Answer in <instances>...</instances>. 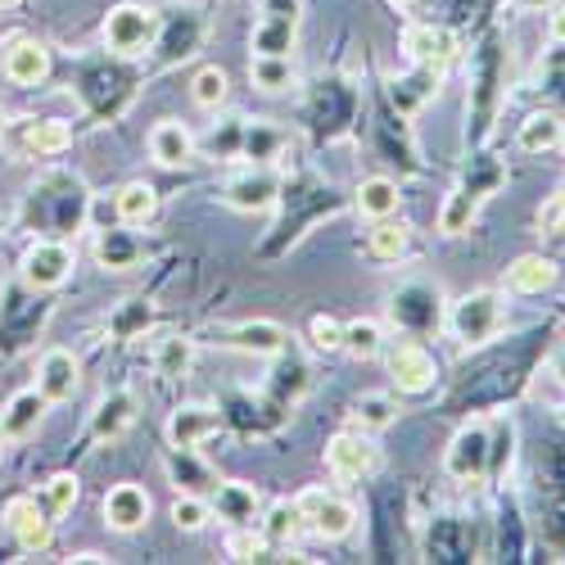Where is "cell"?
I'll return each instance as SVG.
<instances>
[{
    "mask_svg": "<svg viewBox=\"0 0 565 565\" xmlns=\"http://www.w3.org/2000/svg\"><path fill=\"white\" fill-rule=\"evenodd\" d=\"M502 100H507V41L502 32H489L476 55H470V100H466V140L470 146H484L498 127V114H502Z\"/></svg>",
    "mask_w": 565,
    "mask_h": 565,
    "instance_id": "6da1fadb",
    "label": "cell"
},
{
    "mask_svg": "<svg viewBox=\"0 0 565 565\" xmlns=\"http://www.w3.org/2000/svg\"><path fill=\"white\" fill-rule=\"evenodd\" d=\"M448 335L457 340V349H484L502 335V326H507V295L502 290H470L461 299H452L448 317Z\"/></svg>",
    "mask_w": 565,
    "mask_h": 565,
    "instance_id": "7a4b0ae2",
    "label": "cell"
},
{
    "mask_svg": "<svg viewBox=\"0 0 565 565\" xmlns=\"http://www.w3.org/2000/svg\"><path fill=\"white\" fill-rule=\"evenodd\" d=\"M502 181H507V168L498 159H489V154H476V159H470L466 181L457 185V191L444 200V209H439V231L444 235H466L470 226H476V217H480V204L498 191Z\"/></svg>",
    "mask_w": 565,
    "mask_h": 565,
    "instance_id": "3957f363",
    "label": "cell"
},
{
    "mask_svg": "<svg viewBox=\"0 0 565 565\" xmlns=\"http://www.w3.org/2000/svg\"><path fill=\"white\" fill-rule=\"evenodd\" d=\"M105 51L114 60H140L154 51V36H159V10L154 6H140V0H122L105 14Z\"/></svg>",
    "mask_w": 565,
    "mask_h": 565,
    "instance_id": "277c9868",
    "label": "cell"
},
{
    "mask_svg": "<svg viewBox=\"0 0 565 565\" xmlns=\"http://www.w3.org/2000/svg\"><path fill=\"white\" fill-rule=\"evenodd\" d=\"M444 317H448L444 295H439V286H430V280H407V286H398L390 295V321L398 326L403 335H412V340L439 335Z\"/></svg>",
    "mask_w": 565,
    "mask_h": 565,
    "instance_id": "5b68a950",
    "label": "cell"
},
{
    "mask_svg": "<svg viewBox=\"0 0 565 565\" xmlns=\"http://www.w3.org/2000/svg\"><path fill=\"white\" fill-rule=\"evenodd\" d=\"M295 507L303 511V525L321 539V543H340L358 530V507L335 493V489H326V484H308L295 493Z\"/></svg>",
    "mask_w": 565,
    "mask_h": 565,
    "instance_id": "8992f818",
    "label": "cell"
},
{
    "mask_svg": "<svg viewBox=\"0 0 565 565\" xmlns=\"http://www.w3.org/2000/svg\"><path fill=\"white\" fill-rule=\"evenodd\" d=\"M381 358H385V371H390V385H394L398 394H407V398H420V394H430V390L439 385V362H435V353L420 344V340H412V335L385 344Z\"/></svg>",
    "mask_w": 565,
    "mask_h": 565,
    "instance_id": "52a82bcc",
    "label": "cell"
},
{
    "mask_svg": "<svg viewBox=\"0 0 565 565\" xmlns=\"http://www.w3.org/2000/svg\"><path fill=\"white\" fill-rule=\"evenodd\" d=\"M303 23V0H258V23L249 32L254 55H295Z\"/></svg>",
    "mask_w": 565,
    "mask_h": 565,
    "instance_id": "ba28073f",
    "label": "cell"
},
{
    "mask_svg": "<svg viewBox=\"0 0 565 565\" xmlns=\"http://www.w3.org/2000/svg\"><path fill=\"white\" fill-rule=\"evenodd\" d=\"M444 476L461 484L489 480V420H466L444 448Z\"/></svg>",
    "mask_w": 565,
    "mask_h": 565,
    "instance_id": "9c48e42d",
    "label": "cell"
},
{
    "mask_svg": "<svg viewBox=\"0 0 565 565\" xmlns=\"http://www.w3.org/2000/svg\"><path fill=\"white\" fill-rule=\"evenodd\" d=\"M204 41V14L195 6H181L172 14H159V36H154V64L159 68H177L185 64Z\"/></svg>",
    "mask_w": 565,
    "mask_h": 565,
    "instance_id": "30bf717a",
    "label": "cell"
},
{
    "mask_svg": "<svg viewBox=\"0 0 565 565\" xmlns=\"http://www.w3.org/2000/svg\"><path fill=\"white\" fill-rule=\"evenodd\" d=\"M73 249L64 245V241H32L28 249H23V258H19V276H23V286L32 290V295H51V290H60L64 280L73 276Z\"/></svg>",
    "mask_w": 565,
    "mask_h": 565,
    "instance_id": "8fae6325",
    "label": "cell"
},
{
    "mask_svg": "<svg viewBox=\"0 0 565 565\" xmlns=\"http://www.w3.org/2000/svg\"><path fill=\"white\" fill-rule=\"evenodd\" d=\"M0 521H6V534L23 547V552H45L55 543V515L45 511V502H36L32 493H14L6 507H0Z\"/></svg>",
    "mask_w": 565,
    "mask_h": 565,
    "instance_id": "7c38bea8",
    "label": "cell"
},
{
    "mask_svg": "<svg viewBox=\"0 0 565 565\" xmlns=\"http://www.w3.org/2000/svg\"><path fill=\"white\" fill-rule=\"evenodd\" d=\"M375 461H381V452H375V444H371V435L366 430H340V435H331L326 439V470H331V480L335 484H358V480H366L371 470H375Z\"/></svg>",
    "mask_w": 565,
    "mask_h": 565,
    "instance_id": "4fadbf2b",
    "label": "cell"
},
{
    "mask_svg": "<svg viewBox=\"0 0 565 565\" xmlns=\"http://www.w3.org/2000/svg\"><path fill=\"white\" fill-rule=\"evenodd\" d=\"M55 60H51V45L36 41V36H10L6 45H0V77H6L10 86H41L45 77H51Z\"/></svg>",
    "mask_w": 565,
    "mask_h": 565,
    "instance_id": "5bb4252c",
    "label": "cell"
},
{
    "mask_svg": "<svg viewBox=\"0 0 565 565\" xmlns=\"http://www.w3.org/2000/svg\"><path fill=\"white\" fill-rule=\"evenodd\" d=\"M398 45H403V55L412 64H439V68H448L461 55L457 32L448 23H426V19H407Z\"/></svg>",
    "mask_w": 565,
    "mask_h": 565,
    "instance_id": "9a60e30c",
    "label": "cell"
},
{
    "mask_svg": "<svg viewBox=\"0 0 565 565\" xmlns=\"http://www.w3.org/2000/svg\"><path fill=\"white\" fill-rule=\"evenodd\" d=\"M280 181L276 168H245L222 185V204L235 213H267L271 204H280Z\"/></svg>",
    "mask_w": 565,
    "mask_h": 565,
    "instance_id": "2e32d148",
    "label": "cell"
},
{
    "mask_svg": "<svg viewBox=\"0 0 565 565\" xmlns=\"http://www.w3.org/2000/svg\"><path fill=\"white\" fill-rule=\"evenodd\" d=\"M209 507H213V521H222L231 530V525H258L267 502H263L258 484H249V480H217L209 493Z\"/></svg>",
    "mask_w": 565,
    "mask_h": 565,
    "instance_id": "e0dca14e",
    "label": "cell"
},
{
    "mask_svg": "<svg viewBox=\"0 0 565 565\" xmlns=\"http://www.w3.org/2000/svg\"><path fill=\"white\" fill-rule=\"evenodd\" d=\"M10 146L28 159H60L64 150H73V127L64 118H23L10 131Z\"/></svg>",
    "mask_w": 565,
    "mask_h": 565,
    "instance_id": "ac0fdd59",
    "label": "cell"
},
{
    "mask_svg": "<svg viewBox=\"0 0 565 565\" xmlns=\"http://www.w3.org/2000/svg\"><path fill=\"white\" fill-rule=\"evenodd\" d=\"M168 448H204L209 439L222 435V412L213 403H181L172 416H168Z\"/></svg>",
    "mask_w": 565,
    "mask_h": 565,
    "instance_id": "d6986e66",
    "label": "cell"
},
{
    "mask_svg": "<svg viewBox=\"0 0 565 565\" xmlns=\"http://www.w3.org/2000/svg\"><path fill=\"white\" fill-rule=\"evenodd\" d=\"M439 82H444V68L439 64H412V73L403 77H390V109L407 122L426 109L435 96H439Z\"/></svg>",
    "mask_w": 565,
    "mask_h": 565,
    "instance_id": "ffe728a7",
    "label": "cell"
},
{
    "mask_svg": "<svg viewBox=\"0 0 565 565\" xmlns=\"http://www.w3.org/2000/svg\"><path fill=\"white\" fill-rule=\"evenodd\" d=\"M77 385H82V362H77V353L73 349H45L41 358H36V390H41V398L45 403H68L73 394H77Z\"/></svg>",
    "mask_w": 565,
    "mask_h": 565,
    "instance_id": "44dd1931",
    "label": "cell"
},
{
    "mask_svg": "<svg viewBox=\"0 0 565 565\" xmlns=\"http://www.w3.org/2000/svg\"><path fill=\"white\" fill-rule=\"evenodd\" d=\"M146 146H150V159L159 168H191L195 154H200V136L181 118H159L146 136Z\"/></svg>",
    "mask_w": 565,
    "mask_h": 565,
    "instance_id": "7402d4cb",
    "label": "cell"
},
{
    "mask_svg": "<svg viewBox=\"0 0 565 565\" xmlns=\"http://www.w3.org/2000/svg\"><path fill=\"white\" fill-rule=\"evenodd\" d=\"M150 511H154V502L136 480H122L105 493V525L114 534H140L150 525Z\"/></svg>",
    "mask_w": 565,
    "mask_h": 565,
    "instance_id": "603a6c76",
    "label": "cell"
},
{
    "mask_svg": "<svg viewBox=\"0 0 565 565\" xmlns=\"http://www.w3.org/2000/svg\"><path fill=\"white\" fill-rule=\"evenodd\" d=\"M226 349L235 353H249V358H280L290 344L286 335V326L280 321H267V317H254V321H241V326H231V331L222 335Z\"/></svg>",
    "mask_w": 565,
    "mask_h": 565,
    "instance_id": "cb8c5ba5",
    "label": "cell"
},
{
    "mask_svg": "<svg viewBox=\"0 0 565 565\" xmlns=\"http://www.w3.org/2000/svg\"><path fill=\"white\" fill-rule=\"evenodd\" d=\"M556 286H561V267H556V258H547V254H521V258L507 267V290L521 295V299L552 295Z\"/></svg>",
    "mask_w": 565,
    "mask_h": 565,
    "instance_id": "d4e9b609",
    "label": "cell"
},
{
    "mask_svg": "<svg viewBox=\"0 0 565 565\" xmlns=\"http://www.w3.org/2000/svg\"><path fill=\"white\" fill-rule=\"evenodd\" d=\"M136 416H140L136 394L131 390H114V394H105L96 403V412H90V435H96L100 444H114L136 426Z\"/></svg>",
    "mask_w": 565,
    "mask_h": 565,
    "instance_id": "484cf974",
    "label": "cell"
},
{
    "mask_svg": "<svg viewBox=\"0 0 565 565\" xmlns=\"http://www.w3.org/2000/svg\"><path fill=\"white\" fill-rule=\"evenodd\" d=\"M290 146V131L276 118H245V136H241V159H249L254 168H271Z\"/></svg>",
    "mask_w": 565,
    "mask_h": 565,
    "instance_id": "4316f807",
    "label": "cell"
},
{
    "mask_svg": "<svg viewBox=\"0 0 565 565\" xmlns=\"http://www.w3.org/2000/svg\"><path fill=\"white\" fill-rule=\"evenodd\" d=\"M45 407H51V403L41 398V390H36V385H32V390L10 394V398H6V407H0V439H6V444H19V439L36 435Z\"/></svg>",
    "mask_w": 565,
    "mask_h": 565,
    "instance_id": "83f0119b",
    "label": "cell"
},
{
    "mask_svg": "<svg viewBox=\"0 0 565 565\" xmlns=\"http://www.w3.org/2000/svg\"><path fill=\"white\" fill-rule=\"evenodd\" d=\"M163 470H168V480L177 493H213L217 476H213V466L200 457V448H168L163 457Z\"/></svg>",
    "mask_w": 565,
    "mask_h": 565,
    "instance_id": "f1b7e54d",
    "label": "cell"
},
{
    "mask_svg": "<svg viewBox=\"0 0 565 565\" xmlns=\"http://www.w3.org/2000/svg\"><path fill=\"white\" fill-rule=\"evenodd\" d=\"M159 217V191L150 181H122L114 191V222L131 226V231H146Z\"/></svg>",
    "mask_w": 565,
    "mask_h": 565,
    "instance_id": "f546056e",
    "label": "cell"
},
{
    "mask_svg": "<svg viewBox=\"0 0 565 565\" xmlns=\"http://www.w3.org/2000/svg\"><path fill=\"white\" fill-rule=\"evenodd\" d=\"M565 146V114L561 109H534L521 131H515V150L521 154H552Z\"/></svg>",
    "mask_w": 565,
    "mask_h": 565,
    "instance_id": "4dcf8cb0",
    "label": "cell"
},
{
    "mask_svg": "<svg viewBox=\"0 0 565 565\" xmlns=\"http://www.w3.org/2000/svg\"><path fill=\"white\" fill-rule=\"evenodd\" d=\"M353 209L358 217L375 222V217H394L403 209V185L385 172H375V177H362L358 181V191H353Z\"/></svg>",
    "mask_w": 565,
    "mask_h": 565,
    "instance_id": "1f68e13d",
    "label": "cell"
},
{
    "mask_svg": "<svg viewBox=\"0 0 565 565\" xmlns=\"http://www.w3.org/2000/svg\"><path fill=\"white\" fill-rule=\"evenodd\" d=\"M407 249H412V226H407L398 213H394V217H375V222L366 226V254H371L375 263H403Z\"/></svg>",
    "mask_w": 565,
    "mask_h": 565,
    "instance_id": "d6a6232c",
    "label": "cell"
},
{
    "mask_svg": "<svg viewBox=\"0 0 565 565\" xmlns=\"http://www.w3.org/2000/svg\"><path fill=\"white\" fill-rule=\"evenodd\" d=\"M430 561H476V530L457 515H444L430 530Z\"/></svg>",
    "mask_w": 565,
    "mask_h": 565,
    "instance_id": "836d02e7",
    "label": "cell"
},
{
    "mask_svg": "<svg viewBox=\"0 0 565 565\" xmlns=\"http://www.w3.org/2000/svg\"><path fill=\"white\" fill-rule=\"evenodd\" d=\"M96 258H100V267H109V271H127V267H136V263H140V241H136V231L122 226V222L100 226V235H96Z\"/></svg>",
    "mask_w": 565,
    "mask_h": 565,
    "instance_id": "e575fe53",
    "label": "cell"
},
{
    "mask_svg": "<svg viewBox=\"0 0 565 565\" xmlns=\"http://www.w3.org/2000/svg\"><path fill=\"white\" fill-rule=\"evenodd\" d=\"M258 530L267 534L271 547H290V543H299V534H303L308 525H303V511L295 507V498H276V502L263 507Z\"/></svg>",
    "mask_w": 565,
    "mask_h": 565,
    "instance_id": "d590c367",
    "label": "cell"
},
{
    "mask_svg": "<svg viewBox=\"0 0 565 565\" xmlns=\"http://www.w3.org/2000/svg\"><path fill=\"white\" fill-rule=\"evenodd\" d=\"M249 82L263 96H290L299 86V73L286 55H249Z\"/></svg>",
    "mask_w": 565,
    "mask_h": 565,
    "instance_id": "8d00e7d4",
    "label": "cell"
},
{
    "mask_svg": "<svg viewBox=\"0 0 565 565\" xmlns=\"http://www.w3.org/2000/svg\"><path fill=\"white\" fill-rule=\"evenodd\" d=\"M191 100H195V109H204V114L226 109V100H231V77H226L222 64L195 68V77H191Z\"/></svg>",
    "mask_w": 565,
    "mask_h": 565,
    "instance_id": "74e56055",
    "label": "cell"
},
{
    "mask_svg": "<svg viewBox=\"0 0 565 565\" xmlns=\"http://www.w3.org/2000/svg\"><path fill=\"white\" fill-rule=\"evenodd\" d=\"M344 353L358 358V362H375L385 353V326L375 317H358V321H344Z\"/></svg>",
    "mask_w": 565,
    "mask_h": 565,
    "instance_id": "f35d334b",
    "label": "cell"
},
{
    "mask_svg": "<svg viewBox=\"0 0 565 565\" xmlns=\"http://www.w3.org/2000/svg\"><path fill=\"white\" fill-rule=\"evenodd\" d=\"M195 353H200V349H195L191 335H163V340L154 344V371L168 375V381H181V375H191Z\"/></svg>",
    "mask_w": 565,
    "mask_h": 565,
    "instance_id": "ab89813d",
    "label": "cell"
},
{
    "mask_svg": "<svg viewBox=\"0 0 565 565\" xmlns=\"http://www.w3.org/2000/svg\"><path fill=\"white\" fill-rule=\"evenodd\" d=\"M398 420V403L394 394H362L353 403V430H366V435H381Z\"/></svg>",
    "mask_w": 565,
    "mask_h": 565,
    "instance_id": "60d3db41",
    "label": "cell"
},
{
    "mask_svg": "<svg viewBox=\"0 0 565 565\" xmlns=\"http://www.w3.org/2000/svg\"><path fill=\"white\" fill-rule=\"evenodd\" d=\"M511 457H515V426H511V416H493L489 420V480L493 484L507 476Z\"/></svg>",
    "mask_w": 565,
    "mask_h": 565,
    "instance_id": "b9f144b4",
    "label": "cell"
},
{
    "mask_svg": "<svg viewBox=\"0 0 565 565\" xmlns=\"http://www.w3.org/2000/svg\"><path fill=\"white\" fill-rule=\"evenodd\" d=\"M41 502H45V511H51L55 521H64V515H73V507L82 502V480L73 476V470H60V476L45 480Z\"/></svg>",
    "mask_w": 565,
    "mask_h": 565,
    "instance_id": "7bdbcfd3",
    "label": "cell"
},
{
    "mask_svg": "<svg viewBox=\"0 0 565 565\" xmlns=\"http://www.w3.org/2000/svg\"><path fill=\"white\" fill-rule=\"evenodd\" d=\"M209 521H213V507H209L204 493H177L172 498V525L181 534H204Z\"/></svg>",
    "mask_w": 565,
    "mask_h": 565,
    "instance_id": "ee69618b",
    "label": "cell"
},
{
    "mask_svg": "<svg viewBox=\"0 0 565 565\" xmlns=\"http://www.w3.org/2000/svg\"><path fill=\"white\" fill-rule=\"evenodd\" d=\"M547 507H552V530H556V539L565 543V444H556L552 448V457H547Z\"/></svg>",
    "mask_w": 565,
    "mask_h": 565,
    "instance_id": "f6af8a7d",
    "label": "cell"
},
{
    "mask_svg": "<svg viewBox=\"0 0 565 565\" xmlns=\"http://www.w3.org/2000/svg\"><path fill=\"white\" fill-rule=\"evenodd\" d=\"M241 136H245V118H222L200 146H204V154L209 159H241Z\"/></svg>",
    "mask_w": 565,
    "mask_h": 565,
    "instance_id": "bcb514c9",
    "label": "cell"
},
{
    "mask_svg": "<svg viewBox=\"0 0 565 565\" xmlns=\"http://www.w3.org/2000/svg\"><path fill=\"white\" fill-rule=\"evenodd\" d=\"M308 344H312L321 358L344 353V321H340L335 312H317V317L308 321Z\"/></svg>",
    "mask_w": 565,
    "mask_h": 565,
    "instance_id": "7dc6e473",
    "label": "cell"
},
{
    "mask_svg": "<svg viewBox=\"0 0 565 565\" xmlns=\"http://www.w3.org/2000/svg\"><path fill=\"white\" fill-rule=\"evenodd\" d=\"M267 552H271V543L258 525H231V534H226V556L231 561H267Z\"/></svg>",
    "mask_w": 565,
    "mask_h": 565,
    "instance_id": "c3c4849f",
    "label": "cell"
},
{
    "mask_svg": "<svg viewBox=\"0 0 565 565\" xmlns=\"http://www.w3.org/2000/svg\"><path fill=\"white\" fill-rule=\"evenodd\" d=\"M534 222H539V231H543V235H552V241H565V191L547 195V200L539 204Z\"/></svg>",
    "mask_w": 565,
    "mask_h": 565,
    "instance_id": "681fc988",
    "label": "cell"
},
{
    "mask_svg": "<svg viewBox=\"0 0 565 565\" xmlns=\"http://www.w3.org/2000/svg\"><path fill=\"white\" fill-rule=\"evenodd\" d=\"M547 41L565 45V0H556V6L547 10Z\"/></svg>",
    "mask_w": 565,
    "mask_h": 565,
    "instance_id": "f907efd6",
    "label": "cell"
},
{
    "mask_svg": "<svg viewBox=\"0 0 565 565\" xmlns=\"http://www.w3.org/2000/svg\"><path fill=\"white\" fill-rule=\"evenodd\" d=\"M390 6H394L398 14H407V19H420V14L435 6V0H390Z\"/></svg>",
    "mask_w": 565,
    "mask_h": 565,
    "instance_id": "816d5d0a",
    "label": "cell"
},
{
    "mask_svg": "<svg viewBox=\"0 0 565 565\" xmlns=\"http://www.w3.org/2000/svg\"><path fill=\"white\" fill-rule=\"evenodd\" d=\"M511 6H515V10H552L556 0H511Z\"/></svg>",
    "mask_w": 565,
    "mask_h": 565,
    "instance_id": "f5cc1de1",
    "label": "cell"
},
{
    "mask_svg": "<svg viewBox=\"0 0 565 565\" xmlns=\"http://www.w3.org/2000/svg\"><path fill=\"white\" fill-rule=\"evenodd\" d=\"M68 561H77V565H90V561H109L105 552H73Z\"/></svg>",
    "mask_w": 565,
    "mask_h": 565,
    "instance_id": "db71d44e",
    "label": "cell"
},
{
    "mask_svg": "<svg viewBox=\"0 0 565 565\" xmlns=\"http://www.w3.org/2000/svg\"><path fill=\"white\" fill-rule=\"evenodd\" d=\"M552 371H556V381H561V385H565V353H561V358H556V366H552Z\"/></svg>",
    "mask_w": 565,
    "mask_h": 565,
    "instance_id": "11a10c76",
    "label": "cell"
},
{
    "mask_svg": "<svg viewBox=\"0 0 565 565\" xmlns=\"http://www.w3.org/2000/svg\"><path fill=\"white\" fill-rule=\"evenodd\" d=\"M19 6V0H0V10H14Z\"/></svg>",
    "mask_w": 565,
    "mask_h": 565,
    "instance_id": "9f6ffc18",
    "label": "cell"
},
{
    "mask_svg": "<svg viewBox=\"0 0 565 565\" xmlns=\"http://www.w3.org/2000/svg\"><path fill=\"white\" fill-rule=\"evenodd\" d=\"M0 461H6V439H0Z\"/></svg>",
    "mask_w": 565,
    "mask_h": 565,
    "instance_id": "6f0895ef",
    "label": "cell"
}]
</instances>
